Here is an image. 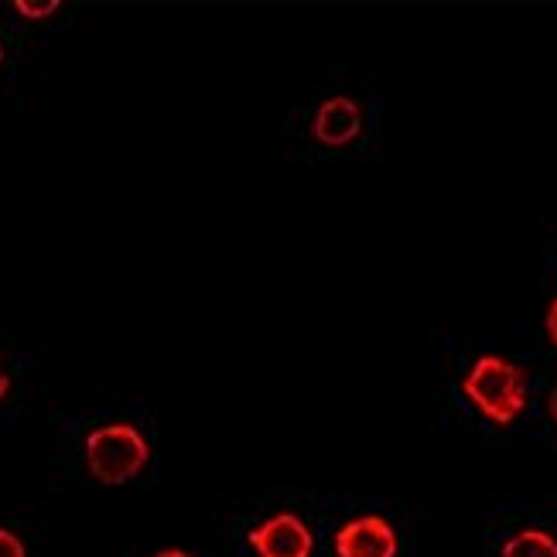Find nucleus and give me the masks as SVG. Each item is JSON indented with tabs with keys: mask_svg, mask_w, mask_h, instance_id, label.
I'll use <instances>...</instances> for the list:
<instances>
[{
	"mask_svg": "<svg viewBox=\"0 0 557 557\" xmlns=\"http://www.w3.org/2000/svg\"><path fill=\"white\" fill-rule=\"evenodd\" d=\"M257 557H311V530L298 513H274L250 530Z\"/></svg>",
	"mask_w": 557,
	"mask_h": 557,
	"instance_id": "nucleus-3",
	"label": "nucleus"
},
{
	"mask_svg": "<svg viewBox=\"0 0 557 557\" xmlns=\"http://www.w3.org/2000/svg\"><path fill=\"white\" fill-rule=\"evenodd\" d=\"M397 530L383 517H356L335 534L338 557H397Z\"/></svg>",
	"mask_w": 557,
	"mask_h": 557,
	"instance_id": "nucleus-4",
	"label": "nucleus"
},
{
	"mask_svg": "<svg viewBox=\"0 0 557 557\" xmlns=\"http://www.w3.org/2000/svg\"><path fill=\"white\" fill-rule=\"evenodd\" d=\"M547 407H550V418H554V424H557V386L550 391V400H547Z\"/></svg>",
	"mask_w": 557,
	"mask_h": 557,
	"instance_id": "nucleus-11",
	"label": "nucleus"
},
{
	"mask_svg": "<svg viewBox=\"0 0 557 557\" xmlns=\"http://www.w3.org/2000/svg\"><path fill=\"white\" fill-rule=\"evenodd\" d=\"M547 335H550V343L557 346V298L547 308Z\"/></svg>",
	"mask_w": 557,
	"mask_h": 557,
	"instance_id": "nucleus-9",
	"label": "nucleus"
},
{
	"mask_svg": "<svg viewBox=\"0 0 557 557\" xmlns=\"http://www.w3.org/2000/svg\"><path fill=\"white\" fill-rule=\"evenodd\" d=\"M158 557H191V554H185V550H175V547H172V550H161Z\"/></svg>",
	"mask_w": 557,
	"mask_h": 557,
	"instance_id": "nucleus-12",
	"label": "nucleus"
},
{
	"mask_svg": "<svg viewBox=\"0 0 557 557\" xmlns=\"http://www.w3.org/2000/svg\"><path fill=\"white\" fill-rule=\"evenodd\" d=\"M8 391H11V376H8V370H4V356H0V400L8 397Z\"/></svg>",
	"mask_w": 557,
	"mask_h": 557,
	"instance_id": "nucleus-10",
	"label": "nucleus"
},
{
	"mask_svg": "<svg viewBox=\"0 0 557 557\" xmlns=\"http://www.w3.org/2000/svg\"><path fill=\"white\" fill-rule=\"evenodd\" d=\"M0 59H4V45H0Z\"/></svg>",
	"mask_w": 557,
	"mask_h": 557,
	"instance_id": "nucleus-13",
	"label": "nucleus"
},
{
	"mask_svg": "<svg viewBox=\"0 0 557 557\" xmlns=\"http://www.w3.org/2000/svg\"><path fill=\"white\" fill-rule=\"evenodd\" d=\"M151 462V445L134 424H103L86 438V466L103 486H124Z\"/></svg>",
	"mask_w": 557,
	"mask_h": 557,
	"instance_id": "nucleus-2",
	"label": "nucleus"
},
{
	"mask_svg": "<svg viewBox=\"0 0 557 557\" xmlns=\"http://www.w3.org/2000/svg\"><path fill=\"white\" fill-rule=\"evenodd\" d=\"M499 557H557V537L547 530H520L503 544Z\"/></svg>",
	"mask_w": 557,
	"mask_h": 557,
	"instance_id": "nucleus-6",
	"label": "nucleus"
},
{
	"mask_svg": "<svg viewBox=\"0 0 557 557\" xmlns=\"http://www.w3.org/2000/svg\"><path fill=\"white\" fill-rule=\"evenodd\" d=\"M0 557H28V554H24V544L4 527H0Z\"/></svg>",
	"mask_w": 557,
	"mask_h": 557,
	"instance_id": "nucleus-8",
	"label": "nucleus"
},
{
	"mask_svg": "<svg viewBox=\"0 0 557 557\" xmlns=\"http://www.w3.org/2000/svg\"><path fill=\"white\" fill-rule=\"evenodd\" d=\"M466 397L496 424H510L523 414L527 407V380L523 370L510 359L482 356L472 362V370L462 380Z\"/></svg>",
	"mask_w": 557,
	"mask_h": 557,
	"instance_id": "nucleus-1",
	"label": "nucleus"
},
{
	"mask_svg": "<svg viewBox=\"0 0 557 557\" xmlns=\"http://www.w3.org/2000/svg\"><path fill=\"white\" fill-rule=\"evenodd\" d=\"M359 127H362V113L359 103L349 100V96H329L311 120V134L325 148H346V144L356 140Z\"/></svg>",
	"mask_w": 557,
	"mask_h": 557,
	"instance_id": "nucleus-5",
	"label": "nucleus"
},
{
	"mask_svg": "<svg viewBox=\"0 0 557 557\" xmlns=\"http://www.w3.org/2000/svg\"><path fill=\"white\" fill-rule=\"evenodd\" d=\"M14 11L17 14H24V17H48V14H55L59 11V4H55V0H48V4H28V0H17V4H14Z\"/></svg>",
	"mask_w": 557,
	"mask_h": 557,
	"instance_id": "nucleus-7",
	"label": "nucleus"
}]
</instances>
